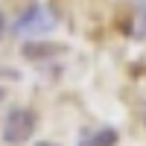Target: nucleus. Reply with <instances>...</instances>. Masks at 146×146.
<instances>
[{
  "instance_id": "nucleus-5",
  "label": "nucleus",
  "mask_w": 146,
  "mask_h": 146,
  "mask_svg": "<svg viewBox=\"0 0 146 146\" xmlns=\"http://www.w3.org/2000/svg\"><path fill=\"white\" fill-rule=\"evenodd\" d=\"M131 35H135L137 41H146V6L137 9V18H135V29H131Z\"/></svg>"
},
{
  "instance_id": "nucleus-1",
  "label": "nucleus",
  "mask_w": 146,
  "mask_h": 146,
  "mask_svg": "<svg viewBox=\"0 0 146 146\" xmlns=\"http://www.w3.org/2000/svg\"><path fill=\"white\" fill-rule=\"evenodd\" d=\"M35 129H38V114H35L32 108L18 105V108H12V111L6 114L0 137H3L6 146H21V143H27L35 135Z\"/></svg>"
},
{
  "instance_id": "nucleus-3",
  "label": "nucleus",
  "mask_w": 146,
  "mask_h": 146,
  "mask_svg": "<svg viewBox=\"0 0 146 146\" xmlns=\"http://www.w3.org/2000/svg\"><path fill=\"white\" fill-rule=\"evenodd\" d=\"M67 50L64 44H53V41H38V38H29L21 44V56L27 62H50V58L62 56Z\"/></svg>"
},
{
  "instance_id": "nucleus-4",
  "label": "nucleus",
  "mask_w": 146,
  "mask_h": 146,
  "mask_svg": "<svg viewBox=\"0 0 146 146\" xmlns=\"http://www.w3.org/2000/svg\"><path fill=\"white\" fill-rule=\"evenodd\" d=\"M117 143H120V131L111 129V126H102V129H96L91 135V140L85 146H117Z\"/></svg>"
},
{
  "instance_id": "nucleus-10",
  "label": "nucleus",
  "mask_w": 146,
  "mask_h": 146,
  "mask_svg": "<svg viewBox=\"0 0 146 146\" xmlns=\"http://www.w3.org/2000/svg\"><path fill=\"white\" fill-rule=\"evenodd\" d=\"M143 123H146V111H143Z\"/></svg>"
},
{
  "instance_id": "nucleus-2",
  "label": "nucleus",
  "mask_w": 146,
  "mask_h": 146,
  "mask_svg": "<svg viewBox=\"0 0 146 146\" xmlns=\"http://www.w3.org/2000/svg\"><path fill=\"white\" fill-rule=\"evenodd\" d=\"M12 29L18 35H44V32L56 29V12L47 3H29L15 18V27Z\"/></svg>"
},
{
  "instance_id": "nucleus-6",
  "label": "nucleus",
  "mask_w": 146,
  "mask_h": 146,
  "mask_svg": "<svg viewBox=\"0 0 146 146\" xmlns=\"http://www.w3.org/2000/svg\"><path fill=\"white\" fill-rule=\"evenodd\" d=\"M0 76H3V79H21V73L12 70V67H0Z\"/></svg>"
},
{
  "instance_id": "nucleus-7",
  "label": "nucleus",
  "mask_w": 146,
  "mask_h": 146,
  "mask_svg": "<svg viewBox=\"0 0 146 146\" xmlns=\"http://www.w3.org/2000/svg\"><path fill=\"white\" fill-rule=\"evenodd\" d=\"M3 35H6V18L0 15V41H3Z\"/></svg>"
},
{
  "instance_id": "nucleus-9",
  "label": "nucleus",
  "mask_w": 146,
  "mask_h": 146,
  "mask_svg": "<svg viewBox=\"0 0 146 146\" xmlns=\"http://www.w3.org/2000/svg\"><path fill=\"white\" fill-rule=\"evenodd\" d=\"M35 146H58V143H47V140H41V143H35Z\"/></svg>"
},
{
  "instance_id": "nucleus-8",
  "label": "nucleus",
  "mask_w": 146,
  "mask_h": 146,
  "mask_svg": "<svg viewBox=\"0 0 146 146\" xmlns=\"http://www.w3.org/2000/svg\"><path fill=\"white\" fill-rule=\"evenodd\" d=\"M6 102V88H0V105Z\"/></svg>"
}]
</instances>
